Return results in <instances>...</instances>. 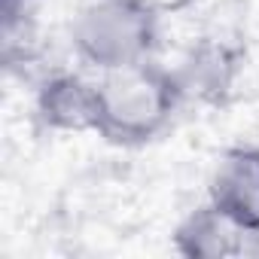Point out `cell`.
Returning <instances> with one entry per match:
<instances>
[{"mask_svg":"<svg viewBox=\"0 0 259 259\" xmlns=\"http://www.w3.org/2000/svg\"><path fill=\"white\" fill-rule=\"evenodd\" d=\"M207 201L247 235L259 238V144H235L217 159Z\"/></svg>","mask_w":259,"mask_h":259,"instance_id":"3","label":"cell"},{"mask_svg":"<svg viewBox=\"0 0 259 259\" xmlns=\"http://www.w3.org/2000/svg\"><path fill=\"white\" fill-rule=\"evenodd\" d=\"M37 0H0V10H22V7H34Z\"/></svg>","mask_w":259,"mask_h":259,"instance_id":"7","label":"cell"},{"mask_svg":"<svg viewBox=\"0 0 259 259\" xmlns=\"http://www.w3.org/2000/svg\"><path fill=\"white\" fill-rule=\"evenodd\" d=\"M34 116L46 132L95 135L98 125V79L73 70L49 73L34 92Z\"/></svg>","mask_w":259,"mask_h":259,"instance_id":"4","label":"cell"},{"mask_svg":"<svg viewBox=\"0 0 259 259\" xmlns=\"http://www.w3.org/2000/svg\"><path fill=\"white\" fill-rule=\"evenodd\" d=\"M180 82L186 89V98L198 95V98H220L223 92L232 89L235 73H238V55L213 40H201L198 46H192V52L186 55L183 67H177Z\"/></svg>","mask_w":259,"mask_h":259,"instance_id":"6","label":"cell"},{"mask_svg":"<svg viewBox=\"0 0 259 259\" xmlns=\"http://www.w3.org/2000/svg\"><path fill=\"white\" fill-rule=\"evenodd\" d=\"M186 101L177 67L138 61L98 73V125L95 135L110 147L138 150L159 141Z\"/></svg>","mask_w":259,"mask_h":259,"instance_id":"1","label":"cell"},{"mask_svg":"<svg viewBox=\"0 0 259 259\" xmlns=\"http://www.w3.org/2000/svg\"><path fill=\"white\" fill-rule=\"evenodd\" d=\"M67 37L73 55L98 73L150 61L162 46V7L156 0H85Z\"/></svg>","mask_w":259,"mask_h":259,"instance_id":"2","label":"cell"},{"mask_svg":"<svg viewBox=\"0 0 259 259\" xmlns=\"http://www.w3.org/2000/svg\"><path fill=\"white\" fill-rule=\"evenodd\" d=\"M259 238L247 235L235 226L223 210L210 201L192 207L174 226V250L186 259H232V256H256Z\"/></svg>","mask_w":259,"mask_h":259,"instance_id":"5","label":"cell"}]
</instances>
